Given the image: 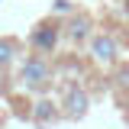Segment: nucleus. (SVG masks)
Returning a JSON list of instances; mask_svg holds the SVG:
<instances>
[{"label":"nucleus","instance_id":"nucleus-1","mask_svg":"<svg viewBox=\"0 0 129 129\" xmlns=\"http://www.w3.org/2000/svg\"><path fill=\"white\" fill-rule=\"evenodd\" d=\"M16 81H19V90H26L29 97H45L52 87H55V61L48 55H23L19 61V71H16Z\"/></svg>","mask_w":129,"mask_h":129},{"label":"nucleus","instance_id":"nucleus-2","mask_svg":"<svg viewBox=\"0 0 129 129\" xmlns=\"http://www.w3.org/2000/svg\"><path fill=\"white\" fill-rule=\"evenodd\" d=\"M64 42V29H61V19L58 16H42L36 26L29 29V36H26V45H29V52H36V55H55L58 52V45Z\"/></svg>","mask_w":129,"mask_h":129},{"label":"nucleus","instance_id":"nucleus-3","mask_svg":"<svg viewBox=\"0 0 129 129\" xmlns=\"http://www.w3.org/2000/svg\"><path fill=\"white\" fill-rule=\"evenodd\" d=\"M119 55H123V42L110 29H97L94 39L87 42V58L94 64H100V68H116Z\"/></svg>","mask_w":129,"mask_h":129},{"label":"nucleus","instance_id":"nucleus-4","mask_svg":"<svg viewBox=\"0 0 129 129\" xmlns=\"http://www.w3.org/2000/svg\"><path fill=\"white\" fill-rule=\"evenodd\" d=\"M58 107H61V119L78 123L90 113V94L84 90V84H78L74 78H68L61 84V97H58Z\"/></svg>","mask_w":129,"mask_h":129},{"label":"nucleus","instance_id":"nucleus-5","mask_svg":"<svg viewBox=\"0 0 129 129\" xmlns=\"http://www.w3.org/2000/svg\"><path fill=\"white\" fill-rule=\"evenodd\" d=\"M61 29H64V42L71 48H84L97 32V23H94V13L87 10H74V13L61 19Z\"/></svg>","mask_w":129,"mask_h":129},{"label":"nucleus","instance_id":"nucleus-6","mask_svg":"<svg viewBox=\"0 0 129 129\" xmlns=\"http://www.w3.org/2000/svg\"><path fill=\"white\" fill-rule=\"evenodd\" d=\"M29 119H32V126H39V129L58 123V119H61V107H58V100L36 97V103H32V110H29Z\"/></svg>","mask_w":129,"mask_h":129},{"label":"nucleus","instance_id":"nucleus-7","mask_svg":"<svg viewBox=\"0 0 129 129\" xmlns=\"http://www.w3.org/2000/svg\"><path fill=\"white\" fill-rule=\"evenodd\" d=\"M19 55H23V42L16 36H0V74H7L13 68Z\"/></svg>","mask_w":129,"mask_h":129},{"label":"nucleus","instance_id":"nucleus-8","mask_svg":"<svg viewBox=\"0 0 129 129\" xmlns=\"http://www.w3.org/2000/svg\"><path fill=\"white\" fill-rule=\"evenodd\" d=\"M74 10H78V7H74L71 0H55V3H52V16H58V19H68Z\"/></svg>","mask_w":129,"mask_h":129},{"label":"nucleus","instance_id":"nucleus-9","mask_svg":"<svg viewBox=\"0 0 129 129\" xmlns=\"http://www.w3.org/2000/svg\"><path fill=\"white\" fill-rule=\"evenodd\" d=\"M123 16L129 19V0H123Z\"/></svg>","mask_w":129,"mask_h":129},{"label":"nucleus","instance_id":"nucleus-10","mask_svg":"<svg viewBox=\"0 0 129 129\" xmlns=\"http://www.w3.org/2000/svg\"><path fill=\"white\" fill-rule=\"evenodd\" d=\"M126 55H129V45H126Z\"/></svg>","mask_w":129,"mask_h":129}]
</instances>
